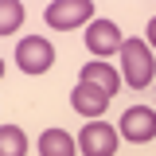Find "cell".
Wrapping results in <instances>:
<instances>
[{
    "mask_svg": "<svg viewBox=\"0 0 156 156\" xmlns=\"http://www.w3.org/2000/svg\"><path fill=\"white\" fill-rule=\"evenodd\" d=\"M78 144L74 136L66 133V129H43V136H39V156H74Z\"/></svg>",
    "mask_w": 156,
    "mask_h": 156,
    "instance_id": "cell-9",
    "label": "cell"
},
{
    "mask_svg": "<svg viewBox=\"0 0 156 156\" xmlns=\"http://www.w3.org/2000/svg\"><path fill=\"white\" fill-rule=\"evenodd\" d=\"M0 156H27V136L20 125H0Z\"/></svg>",
    "mask_w": 156,
    "mask_h": 156,
    "instance_id": "cell-10",
    "label": "cell"
},
{
    "mask_svg": "<svg viewBox=\"0 0 156 156\" xmlns=\"http://www.w3.org/2000/svg\"><path fill=\"white\" fill-rule=\"evenodd\" d=\"M47 27H55V31H74V27H90L94 23V0H55V4H47Z\"/></svg>",
    "mask_w": 156,
    "mask_h": 156,
    "instance_id": "cell-2",
    "label": "cell"
},
{
    "mask_svg": "<svg viewBox=\"0 0 156 156\" xmlns=\"http://www.w3.org/2000/svg\"><path fill=\"white\" fill-rule=\"evenodd\" d=\"M117 140H121V129H117V125L90 121V125H82V133H78V152L82 156H113Z\"/></svg>",
    "mask_w": 156,
    "mask_h": 156,
    "instance_id": "cell-4",
    "label": "cell"
},
{
    "mask_svg": "<svg viewBox=\"0 0 156 156\" xmlns=\"http://www.w3.org/2000/svg\"><path fill=\"white\" fill-rule=\"evenodd\" d=\"M144 43H148V47L156 51V16L148 20V27H144Z\"/></svg>",
    "mask_w": 156,
    "mask_h": 156,
    "instance_id": "cell-12",
    "label": "cell"
},
{
    "mask_svg": "<svg viewBox=\"0 0 156 156\" xmlns=\"http://www.w3.org/2000/svg\"><path fill=\"white\" fill-rule=\"evenodd\" d=\"M109 101H113V98L105 94V90H98V86H90V82H78V86H74V94H70L74 113L90 117V121H101V113L109 109Z\"/></svg>",
    "mask_w": 156,
    "mask_h": 156,
    "instance_id": "cell-7",
    "label": "cell"
},
{
    "mask_svg": "<svg viewBox=\"0 0 156 156\" xmlns=\"http://www.w3.org/2000/svg\"><path fill=\"white\" fill-rule=\"evenodd\" d=\"M78 82H90V86H98V90H105L109 98H117V90H121V82H125V78H121V70L109 66V62H86Z\"/></svg>",
    "mask_w": 156,
    "mask_h": 156,
    "instance_id": "cell-8",
    "label": "cell"
},
{
    "mask_svg": "<svg viewBox=\"0 0 156 156\" xmlns=\"http://www.w3.org/2000/svg\"><path fill=\"white\" fill-rule=\"evenodd\" d=\"M117 58H121V78H125V86H133V90L152 86L156 58H152V47H148L144 39H125V47H121Z\"/></svg>",
    "mask_w": 156,
    "mask_h": 156,
    "instance_id": "cell-1",
    "label": "cell"
},
{
    "mask_svg": "<svg viewBox=\"0 0 156 156\" xmlns=\"http://www.w3.org/2000/svg\"><path fill=\"white\" fill-rule=\"evenodd\" d=\"M121 47H125V35H121V27H117L113 20H94L86 27V51L98 62L109 58V55H121Z\"/></svg>",
    "mask_w": 156,
    "mask_h": 156,
    "instance_id": "cell-5",
    "label": "cell"
},
{
    "mask_svg": "<svg viewBox=\"0 0 156 156\" xmlns=\"http://www.w3.org/2000/svg\"><path fill=\"white\" fill-rule=\"evenodd\" d=\"M16 66L23 74H47L55 66V47L43 35H23L16 43Z\"/></svg>",
    "mask_w": 156,
    "mask_h": 156,
    "instance_id": "cell-3",
    "label": "cell"
},
{
    "mask_svg": "<svg viewBox=\"0 0 156 156\" xmlns=\"http://www.w3.org/2000/svg\"><path fill=\"white\" fill-rule=\"evenodd\" d=\"M20 23H23V4L20 0H4L0 4V35H12Z\"/></svg>",
    "mask_w": 156,
    "mask_h": 156,
    "instance_id": "cell-11",
    "label": "cell"
},
{
    "mask_svg": "<svg viewBox=\"0 0 156 156\" xmlns=\"http://www.w3.org/2000/svg\"><path fill=\"white\" fill-rule=\"evenodd\" d=\"M117 129L125 140H133V144H148L156 136V109L152 105H129L121 121H117Z\"/></svg>",
    "mask_w": 156,
    "mask_h": 156,
    "instance_id": "cell-6",
    "label": "cell"
}]
</instances>
